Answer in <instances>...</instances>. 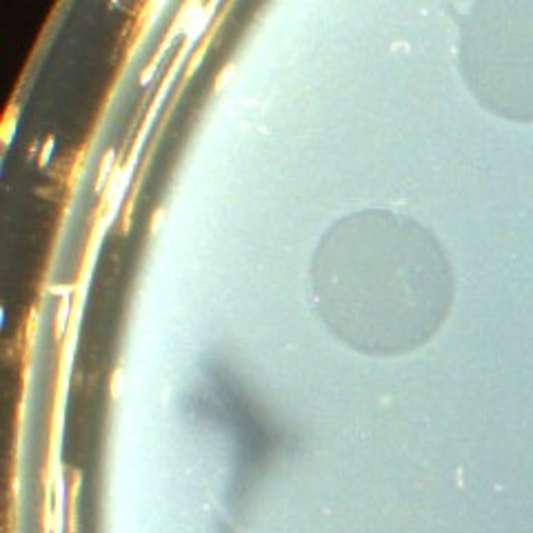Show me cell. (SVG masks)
<instances>
[{
    "instance_id": "cell-2",
    "label": "cell",
    "mask_w": 533,
    "mask_h": 533,
    "mask_svg": "<svg viewBox=\"0 0 533 533\" xmlns=\"http://www.w3.org/2000/svg\"><path fill=\"white\" fill-rule=\"evenodd\" d=\"M460 65L484 109L533 123V0H480L462 25Z\"/></svg>"
},
{
    "instance_id": "cell-1",
    "label": "cell",
    "mask_w": 533,
    "mask_h": 533,
    "mask_svg": "<svg viewBox=\"0 0 533 533\" xmlns=\"http://www.w3.org/2000/svg\"><path fill=\"white\" fill-rule=\"evenodd\" d=\"M316 289L338 333L382 353L427 342L453 300L451 269L435 238L389 214L336 229L318 256Z\"/></svg>"
}]
</instances>
